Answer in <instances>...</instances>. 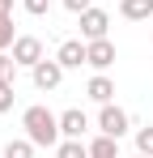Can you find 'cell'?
<instances>
[{
	"mask_svg": "<svg viewBox=\"0 0 153 158\" xmlns=\"http://www.w3.org/2000/svg\"><path fill=\"white\" fill-rule=\"evenodd\" d=\"M13 98H17V81H0V115L13 111Z\"/></svg>",
	"mask_w": 153,
	"mask_h": 158,
	"instance_id": "2e32d148",
	"label": "cell"
},
{
	"mask_svg": "<svg viewBox=\"0 0 153 158\" xmlns=\"http://www.w3.org/2000/svg\"><path fill=\"white\" fill-rule=\"evenodd\" d=\"M89 158H119V141L106 137V132H98V137L89 141Z\"/></svg>",
	"mask_w": 153,
	"mask_h": 158,
	"instance_id": "8fae6325",
	"label": "cell"
},
{
	"mask_svg": "<svg viewBox=\"0 0 153 158\" xmlns=\"http://www.w3.org/2000/svg\"><path fill=\"white\" fill-rule=\"evenodd\" d=\"M60 132H64V137H76V141H85V132H89V115H85L81 107L60 111Z\"/></svg>",
	"mask_w": 153,
	"mask_h": 158,
	"instance_id": "52a82bcc",
	"label": "cell"
},
{
	"mask_svg": "<svg viewBox=\"0 0 153 158\" xmlns=\"http://www.w3.org/2000/svg\"><path fill=\"white\" fill-rule=\"evenodd\" d=\"M85 94H89L98 107H106V103H115V81L106 77V73H94V77H89V85H85Z\"/></svg>",
	"mask_w": 153,
	"mask_h": 158,
	"instance_id": "9c48e42d",
	"label": "cell"
},
{
	"mask_svg": "<svg viewBox=\"0 0 153 158\" xmlns=\"http://www.w3.org/2000/svg\"><path fill=\"white\" fill-rule=\"evenodd\" d=\"M22 9L30 13V17H47V13H51V0H22Z\"/></svg>",
	"mask_w": 153,
	"mask_h": 158,
	"instance_id": "ac0fdd59",
	"label": "cell"
},
{
	"mask_svg": "<svg viewBox=\"0 0 153 158\" xmlns=\"http://www.w3.org/2000/svg\"><path fill=\"white\" fill-rule=\"evenodd\" d=\"M136 154H149V158H153V124L136 128Z\"/></svg>",
	"mask_w": 153,
	"mask_h": 158,
	"instance_id": "9a60e30c",
	"label": "cell"
},
{
	"mask_svg": "<svg viewBox=\"0 0 153 158\" xmlns=\"http://www.w3.org/2000/svg\"><path fill=\"white\" fill-rule=\"evenodd\" d=\"M85 52H89V47H85V39H64V43H60V52H55V60H60L64 69H81V64H85Z\"/></svg>",
	"mask_w": 153,
	"mask_h": 158,
	"instance_id": "ba28073f",
	"label": "cell"
},
{
	"mask_svg": "<svg viewBox=\"0 0 153 158\" xmlns=\"http://www.w3.org/2000/svg\"><path fill=\"white\" fill-rule=\"evenodd\" d=\"M106 30H111V13H106V9L94 4V9H85V13H81V39H85V43L106 39Z\"/></svg>",
	"mask_w": 153,
	"mask_h": 158,
	"instance_id": "5b68a950",
	"label": "cell"
},
{
	"mask_svg": "<svg viewBox=\"0 0 153 158\" xmlns=\"http://www.w3.org/2000/svg\"><path fill=\"white\" fill-rule=\"evenodd\" d=\"M22 128H26V137H30L38 150H55V145L64 141V132H60V115L47 111L43 103H34V107L22 111Z\"/></svg>",
	"mask_w": 153,
	"mask_h": 158,
	"instance_id": "6da1fadb",
	"label": "cell"
},
{
	"mask_svg": "<svg viewBox=\"0 0 153 158\" xmlns=\"http://www.w3.org/2000/svg\"><path fill=\"white\" fill-rule=\"evenodd\" d=\"M0 81H17V60H13V52H0Z\"/></svg>",
	"mask_w": 153,
	"mask_h": 158,
	"instance_id": "e0dca14e",
	"label": "cell"
},
{
	"mask_svg": "<svg viewBox=\"0 0 153 158\" xmlns=\"http://www.w3.org/2000/svg\"><path fill=\"white\" fill-rule=\"evenodd\" d=\"M9 52H13V60H17V69H34L38 60H47L43 39H34V34H17V43H13Z\"/></svg>",
	"mask_w": 153,
	"mask_h": 158,
	"instance_id": "3957f363",
	"label": "cell"
},
{
	"mask_svg": "<svg viewBox=\"0 0 153 158\" xmlns=\"http://www.w3.org/2000/svg\"><path fill=\"white\" fill-rule=\"evenodd\" d=\"M64 9H68V13H76V17H81V13H85V9H94V0H64Z\"/></svg>",
	"mask_w": 153,
	"mask_h": 158,
	"instance_id": "d6986e66",
	"label": "cell"
},
{
	"mask_svg": "<svg viewBox=\"0 0 153 158\" xmlns=\"http://www.w3.org/2000/svg\"><path fill=\"white\" fill-rule=\"evenodd\" d=\"M64 73H68V69H64L60 60H38V64L30 69V81H34V90H43V94H47V90H60Z\"/></svg>",
	"mask_w": 153,
	"mask_h": 158,
	"instance_id": "7a4b0ae2",
	"label": "cell"
},
{
	"mask_svg": "<svg viewBox=\"0 0 153 158\" xmlns=\"http://www.w3.org/2000/svg\"><path fill=\"white\" fill-rule=\"evenodd\" d=\"M119 17H128V22H149L153 17V0H119Z\"/></svg>",
	"mask_w": 153,
	"mask_h": 158,
	"instance_id": "30bf717a",
	"label": "cell"
},
{
	"mask_svg": "<svg viewBox=\"0 0 153 158\" xmlns=\"http://www.w3.org/2000/svg\"><path fill=\"white\" fill-rule=\"evenodd\" d=\"M136 158H149V154H136Z\"/></svg>",
	"mask_w": 153,
	"mask_h": 158,
	"instance_id": "44dd1931",
	"label": "cell"
},
{
	"mask_svg": "<svg viewBox=\"0 0 153 158\" xmlns=\"http://www.w3.org/2000/svg\"><path fill=\"white\" fill-rule=\"evenodd\" d=\"M0 13H4V17H13V0H0Z\"/></svg>",
	"mask_w": 153,
	"mask_h": 158,
	"instance_id": "ffe728a7",
	"label": "cell"
},
{
	"mask_svg": "<svg viewBox=\"0 0 153 158\" xmlns=\"http://www.w3.org/2000/svg\"><path fill=\"white\" fill-rule=\"evenodd\" d=\"M55 158H89V141H76V137H64L55 145Z\"/></svg>",
	"mask_w": 153,
	"mask_h": 158,
	"instance_id": "7c38bea8",
	"label": "cell"
},
{
	"mask_svg": "<svg viewBox=\"0 0 153 158\" xmlns=\"http://www.w3.org/2000/svg\"><path fill=\"white\" fill-rule=\"evenodd\" d=\"M13 43H17V30H13V17H4V13H0V52H9Z\"/></svg>",
	"mask_w": 153,
	"mask_h": 158,
	"instance_id": "5bb4252c",
	"label": "cell"
},
{
	"mask_svg": "<svg viewBox=\"0 0 153 158\" xmlns=\"http://www.w3.org/2000/svg\"><path fill=\"white\" fill-rule=\"evenodd\" d=\"M128 128H132V115H128L124 107L106 103V107L98 111V132H106V137H115V141H119V137H124Z\"/></svg>",
	"mask_w": 153,
	"mask_h": 158,
	"instance_id": "277c9868",
	"label": "cell"
},
{
	"mask_svg": "<svg viewBox=\"0 0 153 158\" xmlns=\"http://www.w3.org/2000/svg\"><path fill=\"white\" fill-rule=\"evenodd\" d=\"M89 52H85V64L94 69V73H106L111 64H115V43L111 39H94V43H85Z\"/></svg>",
	"mask_w": 153,
	"mask_h": 158,
	"instance_id": "8992f818",
	"label": "cell"
},
{
	"mask_svg": "<svg viewBox=\"0 0 153 158\" xmlns=\"http://www.w3.org/2000/svg\"><path fill=\"white\" fill-rule=\"evenodd\" d=\"M34 150H38V145H34L30 137H17V141L4 145V158H34Z\"/></svg>",
	"mask_w": 153,
	"mask_h": 158,
	"instance_id": "4fadbf2b",
	"label": "cell"
}]
</instances>
